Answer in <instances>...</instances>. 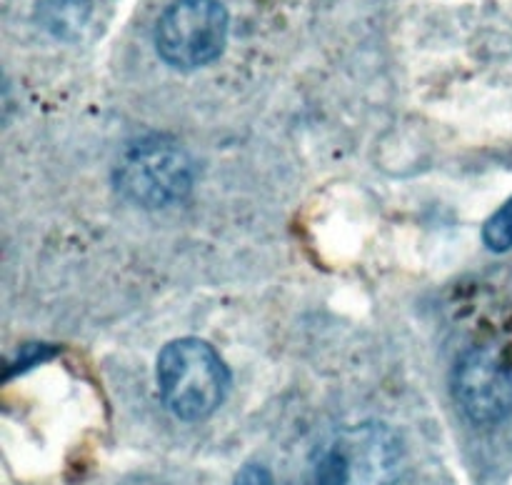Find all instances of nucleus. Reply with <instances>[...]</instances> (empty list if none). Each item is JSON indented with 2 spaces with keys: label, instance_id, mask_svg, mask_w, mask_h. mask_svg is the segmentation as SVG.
Returning <instances> with one entry per match:
<instances>
[{
  "label": "nucleus",
  "instance_id": "1",
  "mask_svg": "<svg viewBox=\"0 0 512 485\" xmlns=\"http://www.w3.org/2000/svg\"><path fill=\"white\" fill-rule=\"evenodd\" d=\"M403 445L383 423L350 425L315 448L308 485H395Z\"/></svg>",
  "mask_w": 512,
  "mask_h": 485
},
{
  "label": "nucleus",
  "instance_id": "2",
  "mask_svg": "<svg viewBox=\"0 0 512 485\" xmlns=\"http://www.w3.org/2000/svg\"><path fill=\"white\" fill-rule=\"evenodd\" d=\"M228 383V368L205 340H173L158 358L163 403L175 418L188 423L213 415L228 393Z\"/></svg>",
  "mask_w": 512,
  "mask_h": 485
},
{
  "label": "nucleus",
  "instance_id": "3",
  "mask_svg": "<svg viewBox=\"0 0 512 485\" xmlns=\"http://www.w3.org/2000/svg\"><path fill=\"white\" fill-rule=\"evenodd\" d=\"M228 40V13L220 0H175L155 30L165 63L193 70L213 63Z\"/></svg>",
  "mask_w": 512,
  "mask_h": 485
},
{
  "label": "nucleus",
  "instance_id": "4",
  "mask_svg": "<svg viewBox=\"0 0 512 485\" xmlns=\"http://www.w3.org/2000/svg\"><path fill=\"white\" fill-rule=\"evenodd\" d=\"M193 185V168L180 148L160 140L135 145L118 165V190L145 208L183 200Z\"/></svg>",
  "mask_w": 512,
  "mask_h": 485
},
{
  "label": "nucleus",
  "instance_id": "5",
  "mask_svg": "<svg viewBox=\"0 0 512 485\" xmlns=\"http://www.w3.org/2000/svg\"><path fill=\"white\" fill-rule=\"evenodd\" d=\"M455 398L478 425H493L512 410V368L490 345H478L455 368Z\"/></svg>",
  "mask_w": 512,
  "mask_h": 485
},
{
  "label": "nucleus",
  "instance_id": "6",
  "mask_svg": "<svg viewBox=\"0 0 512 485\" xmlns=\"http://www.w3.org/2000/svg\"><path fill=\"white\" fill-rule=\"evenodd\" d=\"M483 240L495 253L512 248V198L485 223Z\"/></svg>",
  "mask_w": 512,
  "mask_h": 485
},
{
  "label": "nucleus",
  "instance_id": "7",
  "mask_svg": "<svg viewBox=\"0 0 512 485\" xmlns=\"http://www.w3.org/2000/svg\"><path fill=\"white\" fill-rule=\"evenodd\" d=\"M233 485H273V475L260 463H248L238 470Z\"/></svg>",
  "mask_w": 512,
  "mask_h": 485
}]
</instances>
